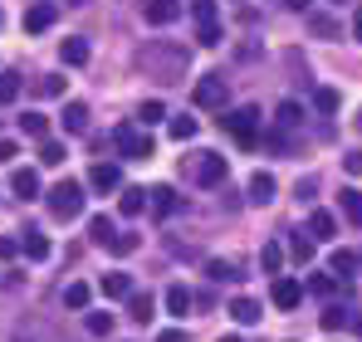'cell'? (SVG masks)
<instances>
[{
  "instance_id": "11",
  "label": "cell",
  "mask_w": 362,
  "mask_h": 342,
  "mask_svg": "<svg viewBox=\"0 0 362 342\" xmlns=\"http://www.w3.org/2000/svg\"><path fill=\"white\" fill-rule=\"evenodd\" d=\"M54 20H59V10L40 0V5H30V10H25V35H45V30H49Z\"/></svg>"
},
{
  "instance_id": "16",
  "label": "cell",
  "mask_w": 362,
  "mask_h": 342,
  "mask_svg": "<svg viewBox=\"0 0 362 342\" xmlns=\"http://www.w3.org/2000/svg\"><path fill=\"white\" fill-rule=\"evenodd\" d=\"M152 313H157V298L152 293H127V318L132 323H152Z\"/></svg>"
},
{
  "instance_id": "14",
  "label": "cell",
  "mask_w": 362,
  "mask_h": 342,
  "mask_svg": "<svg viewBox=\"0 0 362 342\" xmlns=\"http://www.w3.org/2000/svg\"><path fill=\"white\" fill-rule=\"evenodd\" d=\"M147 206H152L157 216H177V211H181V196L172 191V186H152V191H147Z\"/></svg>"
},
{
  "instance_id": "53",
  "label": "cell",
  "mask_w": 362,
  "mask_h": 342,
  "mask_svg": "<svg viewBox=\"0 0 362 342\" xmlns=\"http://www.w3.org/2000/svg\"><path fill=\"white\" fill-rule=\"evenodd\" d=\"M69 5H88V0H69Z\"/></svg>"
},
{
  "instance_id": "45",
  "label": "cell",
  "mask_w": 362,
  "mask_h": 342,
  "mask_svg": "<svg viewBox=\"0 0 362 342\" xmlns=\"http://www.w3.org/2000/svg\"><path fill=\"white\" fill-rule=\"evenodd\" d=\"M15 249H20V240H15V235H10V240L0 235V259H15Z\"/></svg>"
},
{
  "instance_id": "27",
  "label": "cell",
  "mask_w": 362,
  "mask_h": 342,
  "mask_svg": "<svg viewBox=\"0 0 362 342\" xmlns=\"http://www.w3.org/2000/svg\"><path fill=\"white\" fill-rule=\"evenodd\" d=\"M323 328H328V333H343V328H353V313L333 303V308H323Z\"/></svg>"
},
{
  "instance_id": "19",
  "label": "cell",
  "mask_w": 362,
  "mask_h": 342,
  "mask_svg": "<svg viewBox=\"0 0 362 342\" xmlns=\"http://www.w3.org/2000/svg\"><path fill=\"white\" fill-rule=\"evenodd\" d=\"M338 211L348 216V225H358V230H362V191L343 186V196H338Z\"/></svg>"
},
{
  "instance_id": "31",
  "label": "cell",
  "mask_w": 362,
  "mask_h": 342,
  "mask_svg": "<svg viewBox=\"0 0 362 342\" xmlns=\"http://www.w3.org/2000/svg\"><path fill=\"white\" fill-rule=\"evenodd\" d=\"M103 293H108V298H127V293H132V279H127V274H103Z\"/></svg>"
},
{
  "instance_id": "44",
  "label": "cell",
  "mask_w": 362,
  "mask_h": 342,
  "mask_svg": "<svg viewBox=\"0 0 362 342\" xmlns=\"http://www.w3.org/2000/svg\"><path fill=\"white\" fill-rule=\"evenodd\" d=\"M103 249H113V254H132V249H137V235H113Z\"/></svg>"
},
{
  "instance_id": "38",
  "label": "cell",
  "mask_w": 362,
  "mask_h": 342,
  "mask_svg": "<svg viewBox=\"0 0 362 342\" xmlns=\"http://www.w3.org/2000/svg\"><path fill=\"white\" fill-rule=\"evenodd\" d=\"M88 235H93V244H108V240H113V220H108V216H93V220H88Z\"/></svg>"
},
{
  "instance_id": "15",
  "label": "cell",
  "mask_w": 362,
  "mask_h": 342,
  "mask_svg": "<svg viewBox=\"0 0 362 342\" xmlns=\"http://www.w3.org/2000/svg\"><path fill=\"white\" fill-rule=\"evenodd\" d=\"M274 201V176L269 171H255L250 176V206H269Z\"/></svg>"
},
{
  "instance_id": "9",
  "label": "cell",
  "mask_w": 362,
  "mask_h": 342,
  "mask_svg": "<svg viewBox=\"0 0 362 342\" xmlns=\"http://www.w3.org/2000/svg\"><path fill=\"white\" fill-rule=\"evenodd\" d=\"M88 186L103 191V196H113V191H122V171L113 167V162H98V167L88 171Z\"/></svg>"
},
{
  "instance_id": "6",
  "label": "cell",
  "mask_w": 362,
  "mask_h": 342,
  "mask_svg": "<svg viewBox=\"0 0 362 342\" xmlns=\"http://www.w3.org/2000/svg\"><path fill=\"white\" fill-rule=\"evenodd\" d=\"M196 186H221L226 176H230V162L221 157V152H201V162H196Z\"/></svg>"
},
{
  "instance_id": "7",
  "label": "cell",
  "mask_w": 362,
  "mask_h": 342,
  "mask_svg": "<svg viewBox=\"0 0 362 342\" xmlns=\"http://www.w3.org/2000/svg\"><path fill=\"white\" fill-rule=\"evenodd\" d=\"M181 10H186L181 0H147V5H142V20L162 30V25H177V20H181Z\"/></svg>"
},
{
  "instance_id": "33",
  "label": "cell",
  "mask_w": 362,
  "mask_h": 342,
  "mask_svg": "<svg viewBox=\"0 0 362 342\" xmlns=\"http://www.w3.org/2000/svg\"><path fill=\"white\" fill-rule=\"evenodd\" d=\"M20 132L45 137V132H49V117H45V113H20Z\"/></svg>"
},
{
  "instance_id": "43",
  "label": "cell",
  "mask_w": 362,
  "mask_h": 342,
  "mask_svg": "<svg viewBox=\"0 0 362 342\" xmlns=\"http://www.w3.org/2000/svg\"><path fill=\"white\" fill-rule=\"evenodd\" d=\"M191 15H196V25H211L216 20V0H191Z\"/></svg>"
},
{
  "instance_id": "23",
  "label": "cell",
  "mask_w": 362,
  "mask_h": 342,
  "mask_svg": "<svg viewBox=\"0 0 362 342\" xmlns=\"http://www.w3.org/2000/svg\"><path fill=\"white\" fill-rule=\"evenodd\" d=\"M274 122H279L284 132H294V127L303 122V108L294 103V98H284V103H279V113H274Z\"/></svg>"
},
{
  "instance_id": "2",
  "label": "cell",
  "mask_w": 362,
  "mask_h": 342,
  "mask_svg": "<svg viewBox=\"0 0 362 342\" xmlns=\"http://www.w3.org/2000/svg\"><path fill=\"white\" fill-rule=\"evenodd\" d=\"M221 122H226V132H230L240 147H259V108H230Z\"/></svg>"
},
{
  "instance_id": "47",
  "label": "cell",
  "mask_w": 362,
  "mask_h": 342,
  "mask_svg": "<svg viewBox=\"0 0 362 342\" xmlns=\"http://www.w3.org/2000/svg\"><path fill=\"white\" fill-rule=\"evenodd\" d=\"M157 342H191V338H186L181 328H167V333H157Z\"/></svg>"
},
{
  "instance_id": "34",
  "label": "cell",
  "mask_w": 362,
  "mask_h": 342,
  "mask_svg": "<svg viewBox=\"0 0 362 342\" xmlns=\"http://www.w3.org/2000/svg\"><path fill=\"white\" fill-rule=\"evenodd\" d=\"M308 293H318V298H333V293H338V279H333V274H308Z\"/></svg>"
},
{
  "instance_id": "49",
  "label": "cell",
  "mask_w": 362,
  "mask_h": 342,
  "mask_svg": "<svg viewBox=\"0 0 362 342\" xmlns=\"http://www.w3.org/2000/svg\"><path fill=\"white\" fill-rule=\"evenodd\" d=\"M353 35L362 40V5H358V15H353Z\"/></svg>"
},
{
  "instance_id": "48",
  "label": "cell",
  "mask_w": 362,
  "mask_h": 342,
  "mask_svg": "<svg viewBox=\"0 0 362 342\" xmlns=\"http://www.w3.org/2000/svg\"><path fill=\"white\" fill-rule=\"evenodd\" d=\"M15 157V142H0V162H10Z\"/></svg>"
},
{
  "instance_id": "39",
  "label": "cell",
  "mask_w": 362,
  "mask_h": 342,
  "mask_svg": "<svg viewBox=\"0 0 362 342\" xmlns=\"http://www.w3.org/2000/svg\"><path fill=\"white\" fill-rule=\"evenodd\" d=\"M162 117H167V103H157V98H147V103L137 108V122H147V127H152V122H162Z\"/></svg>"
},
{
  "instance_id": "25",
  "label": "cell",
  "mask_w": 362,
  "mask_h": 342,
  "mask_svg": "<svg viewBox=\"0 0 362 342\" xmlns=\"http://www.w3.org/2000/svg\"><path fill=\"white\" fill-rule=\"evenodd\" d=\"M20 244H25V254H30V259H49V240H45L40 230H25V240H20Z\"/></svg>"
},
{
  "instance_id": "42",
  "label": "cell",
  "mask_w": 362,
  "mask_h": 342,
  "mask_svg": "<svg viewBox=\"0 0 362 342\" xmlns=\"http://www.w3.org/2000/svg\"><path fill=\"white\" fill-rule=\"evenodd\" d=\"M64 88H69V78H59V73H49V78L40 83V98H64Z\"/></svg>"
},
{
  "instance_id": "29",
  "label": "cell",
  "mask_w": 362,
  "mask_h": 342,
  "mask_svg": "<svg viewBox=\"0 0 362 342\" xmlns=\"http://www.w3.org/2000/svg\"><path fill=\"white\" fill-rule=\"evenodd\" d=\"M313 108H318L323 117H333L338 108H343V98H338V88H318V93H313Z\"/></svg>"
},
{
  "instance_id": "20",
  "label": "cell",
  "mask_w": 362,
  "mask_h": 342,
  "mask_svg": "<svg viewBox=\"0 0 362 342\" xmlns=\"http://www.w3.org/2000/svg\"><path fill=\"white\" fill-rule=\"evenodd\" d=\"M308 235H313V240H333V235H338V220H333L328 211H313V216H308Z\"/></svg>"
},
{
  "instance_id": "28",
  "label": "cell",
  "mask_w": 362,
  "mask_h": 342,
  "mask_svg": "<svg viewBox=\"0 0 362 342\" xmlns=\"http://www.w3.org/2000/svg\"><path fill=\"white\" fill-rule=\"evenodd\" d=\"M196 127H201V122H196L191 113H181V117H172V122H167V132H172L177 142H191V137H196Z\"/></svg>"
},
{
  "instance_id": "18",
  "label": "cell",
  "mask_w": 362,
  "mask_h": 342,
  "mask_svg": "<svg viewBox=\"0 0 362 342\" xmlns=\"http://www.w3.org/2000/svg\"><path fill=\"white\" fill-rule=\"evenodd\" d=\"M259 313H264V308H259L255 298H230V318H235L240 328H255V323H259Z\"/></svg>"
},
{
  "instance_id": "50",
  "label": "cell",
  "mask_w": 362,
  "mask_h": 342,
  "mask_svg": "<svg viewBox=\"0 0 362 342\" xmlns=\"http://www.w3.org/2000/svg\"><path fill=\"white\" fill-rule=\"evenodd\" d=\"M284 5H289V10H308V0H284Z\"/></svg>"
},
{
  "instance_id": "5",
  "label": "cell",
  "mask_w": 362,
  "mask_h": 342,
  "mask_svg": "<svg viewBox=\"0 0 362 342\" xmlns=\"http://www.w3.org/2000/svg\"><path fill=\"white\" fill-rule=\"evenodd\" d=\"M113 142H118L122 157H132V162H147V157H152V137H147L142 127H132V122L113 127Z\"/></svg>"
},
{
  "instance_id": "4",
  "label": "cell",
  "mask_w": 362,
  "mask_h": 342,
  "mask_svg": "<svg viewBox=\"0 0 362 342\" xmlns=\"http://www.w3.org/2000/svg\"><path fill=\"white\" fill-rule=\"evenodd\" d=\"M83 211V186L78 181H59L54 191H49V216L54 220H74Z\"/></svg>"
},
{
  "instance_id": "35",
  "label": "cell",
  "mask_w": 362,
  "mask_h": 342,
  "mask_svg": "<svg viewBox=\"0 0 362 342\" xmlns=\"http://www.w3.org/2000/svg\"><path fill=\"white\" fill-rule=\"evenodd\" d=\"M196 45H201V49H216V45H221V20H211V25H196Z\"/></svg>"
},
{
  "instance_id": "12",
  "label": "cell",
  "mask_w": 362,
  "mask_h": 342,
  "mask_svg": "<svg viewBox=\"0 0 362 342\" xmlns=\"http://www.w3.org/2000/svg\"><path fill=\"white\" fill-rule=\"evenodd\" d=\"M59 127L69 132V137H78V132H88V103H64V113H59Z\"/></svg>"
},
{
  "instance_id": "54",
  "label": "cell",
  "mask_w": 362,
  "mask_h": 342,
  "mask_svg": "<svg viewBox=\"0 0 362 342\" xmlns=\"http://www.w3.org/2000/svg\"><path fill=\"white\" fill-rule=\"evenodd\" d=\"M333 5H348V0H333Z\"/></svg>"
},
{
  "instance_id": "37",
  "label": "cell",
  "mask_w": 362,
  "mask_h": 342,
  "mask_svg": "<svg viewBox=\"0 0 362 342\" xmlns=\"http://www.w3.org/2000/svg\"><path fill=\"white\" fill-rule=\"evenodd\" d=\"M64 157H69V152H64V142H49V137L40 142V162H45V167H59Z\"/></svg>"
},
{
  "instance_id": "17",
  "label": "cell",
  "mask_w": 362,
  "mask_h": 342,
  "mask_svg": "<svg viewBox=\"0 0 362 342\" xmlns=\"http://www.w3.org/2000/svg\"><path fill=\"white\" fill-rule=\"evenodd\" d=\"M118 211L122 216H142V211H147V191H142V186H122L118 191Z\"/></svg>"
},
{
  "instance_id": "3",
  "label": "cell",
  "mask_w": 362,
  "mask_h": 342,
  "mask_svg": "<svg viewBox=\"0 0 362 342\" xmlns=\"http://www.w3.org/2000/svg\"><path fill=\"white\" fill-rule=\"evenodd\" d=\"M191 103H196V108H206V113L226 108V103H230V83H226L221 73H206V78L191 88Z\"/></svg>"
},
{
  "instance_id": "8",
  "label": "cell",
  "mask_w": 362,
  "mask_h": 342,
  "mask_svg": "<svg viewBox=\"0 0 362 342\" xmlns=\"http://www.w3.org/2000/svg\"><path fill=\"white\" fill-rule=\"evenodd\" d=\"M269 298H274V308H284V313H294V308L303 303V284H299V279H289V274H284V279H274V288H269Z\"/></svg>"
},
{
  "instance_id": "26",
  "label": "cell",
  "mask_w": 362,
  "mask_h": 342,
  "mask_svg": "<svg viewBox=\"0 0 362 342\" xmlns=\"http://www.w3.org/2000/svg\"><path fill=\"white\" fill-rule=\"evenodd\" d=\"M279 264H284V244L269 240V244L259 249V269H264V274H279Z\"/></svg>"
},
{
  "instance_id": "13",
  "label": "cell",
  "mask_w": 362,
  "mask_h": 342,
  "mask_svg": "<svg viewBox=\"0 0 362 342\" xmlns=\"http://www.w3.org/2000/svg\"><path fill=\"white\" fill-rule=\"evenodd\" d=\"M88 54H93V49H88V40H83V35H69V40L59 45V59L69 64V69H83Z\"/></svg>"
},
{
  "instance_id": "32",
  "label": "cell",
  "mask_w": 362,
  "mask_h": 342,
  "mask_svg": "<svg viewBox=\"0 0 362 342\" xmlns=\"http://www.w3.org/2000/svg\"><path fill=\"white\" fill-rule=\"evenodd\" d=\"M64 303H69V308H88V303H93V288L88 284H69L64 288Z\"/></svg>"
},
{
  "instance_id": "22",
  "label": "cell",
  "mask_w": 362,
  "mask_h": 342,
  "mask_svg": "<svg viewBox=\"0 0 362 342\" xmlns=\"http://www.w3.org/2000/svg\"><path fill=\"white\" fill-rule=\"evenodd\" d=\"M206 274H211L216 284H235V279H240V269H235L230 259H206Z\"/></svg>"
},
{
  "instance_id": "55",
  "label": "cell",
  "mask_w": 362,
  "mask_h": 342,
  "mask_svg": "<svg viewBox=\"0 0 362 342\" xmlns=\"http://www.w3.org/2000/svg\"><path fill=\"white\" fill-rule=\"evenodd\" d=\"M358 264H362V254H358Z\"/></svg>"
},
{
  "instance_id": "40",
  "label": "cell",
  "mask_w": 362,
  "mask_h": 342,
  "mask_svg": "<svg viewBox=\"0 0 362 342\" xmlns=\"http://www.w3.org/2000/svg\"><path fill=\"white\" fill-rule=\"evenodd\" d=\"M20 98V73H0V108Z\"/></svg>"
},
{
  "instance_id": "51",
  "label": "cell",
  "mask_w": 362,
  "mask_h": 342,
  "mask_svg": "<svg viewBox=\"0 0 362 342\" xmlns=\"http://www.w3.org/2000/svg\"><path fill=\"white\" fill-rule=\"evenodd\" d=\"M353 328H358V333H362V313H353Z\"/></svg>"
},
{
  "instance_id": "36",
  "label": "cell",
  "mask_w": 362,
  "mask_h": 342,
  "mask_svg": "<svg viewBox=\"0 0 362 342\" xmlns=\"http://www.w3.org/2000/svg\"><path fill=\"white\" fill-rule=\"evenodd\" d=\"M353 269H358V254H353V249H333V274H338V279H348Z\"/></svg>"
},
{
  "instance_id": "30",
  "label": "cell",
  "mask_w": 362,
  "mask_h": 342,
  "mask_svg": "<svg viewBox=\"0 0 362 342\" xmlns=\"http://www.w3.org/2000/svg\"><path fill=\"white\" fill-rule=\"evenodd\" d=\"M186 308H191V288H186V284H172V288H167V313H177V318H181Z\"/></svg>"
},
{
  "instance_id": "52",
  "label": "cell",
  "mask_w": 362,
  "mask_h": 342,
  "mask_svg": "<svg viewBox=\"0 0 362 342\" xmlns=\"http://www.w3.org/2000/svg\"><path fill=\"white\" fill-rule=\"evenodd\" d=\"M221 342H240V338H235V333H230V338H221Z\"/></svg>"
},
{
  "instance_id": "46",
  "label": "cell",
  "mask_w": 362,
  "mask_h": 342,
  "mask_svg": "<svg viewBox=\"0 0 362 342\" xmlns=\"http://www.w3.org/2000/svg\"><path fill=\"white\" fill-rule=\"evenodd\" d=\"M343 167H348V176H362V152H348Z\"/></svg>"
},
{
  "instance_id": "1",
  "label": "cell",
  "mask_w": 362,
  "mask_h": 342,
  "mask_svg": "<svg viewBox=\"0 0 362 342\" xmlns=\"http://www.w3.org/2000/svg\"><path fill=\"white\" fill-rule=\"evenodd\" d=\"M186 64H191V49H186V45H172V40H147V45L137 49V69L152 73L157 83L186 78Z\"/></svg>"
},
{
  "instance_id": "24",
  "label": "cell",
  "mask_w": 362,
  "mask_h": 342,
  "mask_svg": "<svg viewBox=\"0 0 362 342\" xmlns=\"http://www.w3.org/2000/svg\"><path fill=\"white\" fill-rule=\"evenodd\" d=\"M308 30H313V35H323V40H338V20H333V15L308 10Z\"/></svg>"
},
{
  "instance_id": "21",
  "label": "cell",
  "mask_w": 362,
  "mask_h": 342,
  "mask_svg": "<svg viewBox=\"0 0 362 342\" xmlns=\"http://www.w3.org/2000/svg\"><path fill=\"white\" fill-rule=\"evenodd\" d=\"M313 244H318V240H313L308 230H294V235H289V254H294L299 264H308V259H313Z\"/></svg>"
},
{
  "instance_id": "41",
  "label": "cell",
  "mask_w": 362,
  "mask_h": 342,
  "mask_svg": "<svg viewBox=\"0 0 362 342\" xmlns=\"http://www.w3.org/2000/svg\"><path fill=\"white\" fill-rule=\"evenodd\" d=\"M88 333L93 338H108L113 333V313H88Z\"/></svg>"
},
{
  "instance_id": "10",
  "label": "cell",
  "mask_w": 362,
  "mask_h": 342,
  "mask_svg": "<svg viewBox=\"0 0 362 342\" xmlns=\"http://www.w3.org/2000/svg\"><path fill=\"white\" fill-rule=\"evenodd\" d=\"M10 191H15L20 201H35V196H40V171L35 167H15L10 171Z\"/></svg>"
}]
</instances>
